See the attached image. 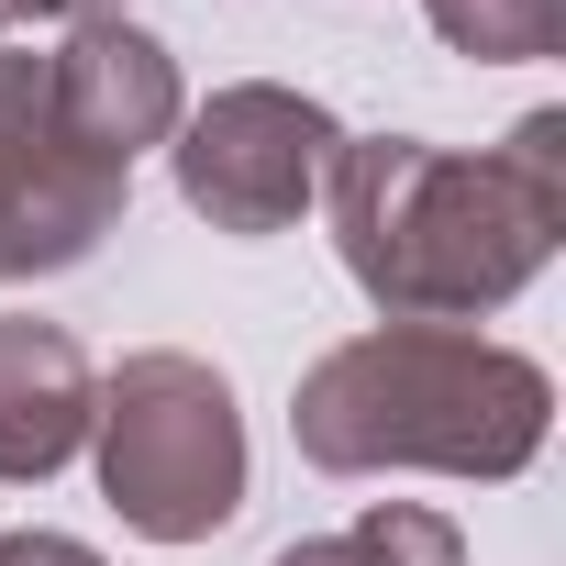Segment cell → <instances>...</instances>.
Returning <instances> with one entry per match:
<instances>
[{
  "label": "cell",
  "mask_w": 566,
  "mask_h": 566,
  "mask_svg": "<svg viewBox=\"0 0 566 566\" xmlns=\"http://www.w3.org/2000/svg\"><path fill=\"white\" fill-rule=\"evenodd\" d=\"M334 255L389 323H478L533 290L566 233V112H522L489 156L345 134L323 167Z\"/></svg>",
  "instance_id": "6da1fadb"
},
{
  "label": "cell",
  "mask_w": 566,
  "mask_h": 566,
  "mask_svg": "<svg viewBox=\"0 0 566 566\" xmlns=\"http://www.w3.org/2000/svg\"><path fill=\"white\" fill-rule=\"evenodd\" d=\"M544 422H555V378L533 356L489 345L478 323L345 334L290 389V433H301V455L323 478H389V467L522 478L544 455Z\"/></svg>",
  "instance_id": "7a4b0ae2"
},
{
  "label": "cell",
  "mask_w": 566,
  "mask_h": 566,
  "mask_svg": "<svg viewBox=\"0 0 566 566\" xmlns=\"http://www.w3.org/2000/svg\"><path fill=\"white\" fill-rule=\"evenodd\" d=\"M90 455H101V500L145 544H211L244 511V411L211 356L178 345L123 356L90 400Z\"/></svg>",
  "instance_id": "3957f363"
},
{
  "label": "cell",
  "mask_w": 566,
  "mask_h": 566,
  "mask_svg": "<svg viewBox=\"0 0 566 566\" xmlns=\"http://www.w3.org/2000/svg\"><path fill=\"white\" fill-rule=\"evenodd\" d=\"M345 123L312 101V90H277V78H233L211 90L200 112H178L167 134V167H178V200L211 222V233H290L312 200H323V167H334Z\"/></svg>",
  "instance_id": "277c9868"
},
{
  "label": "cell",
  "mask_w": 566,
  "mask_h": 566,
  "mask_svg": "<svg viewBox=\"0 0 566 566\" xmlns=\"http://www.w3.org/2000/svg\"><path fill=\"white\" fill-rule=\"evenodd\" d=\"M123 200H134V178L101 167L56 123L45 56H0V290L101 255V233L123 222Z\"/></svg>",
  "instance_id": "5b68a950"
},
{
  "label": "cell",
  "mask_w": 566,
  "mask_h": 566,
  "mask_svg": "<svg viewBox=\"0 0 566 566\" xmlns=\"http://www.w3.org/2000/svg\"><path fill=\"white\" fill-rule=\"evenodd\" d=\"M45 101H56V123H67L101 167H123V178H134V156L167 145L178 112H189V101H178V56H167L145 23H123V12H112V23H78V34L45 56Z\"/></svg>",
  "instance_id": "8992f818"
},
{
  "label": "cell",
  "mask_w": 566,
  "mask_h": 566,
  "mask_svg": "<svg viewBox=\"0 0 566 566\" xmlns=\"http://www.w3.org/2000/svg\"><path fill=\"white\" fill-rule=\"evenodd\" d=\"M90 400H101V378L67 323H34V312L0 323V489L56 478L90 444Z\"/></svg>",
  "instance_id": "52a82bcc"
},
{
  "label": "cell",
  "mask_w": 566,
  "mask_h": 566,
  "mask_svg": "<svg viewBox=\"0 0 566 566\" xmlns=\"http://www.w3.org/2000/svg\"><path fill=\"white\" fill-rule=\"evenodd\" d=\"M266 566H467V533L422 500H378L356 511L345 533H312V544H277Z\"/></svg>",
  "instance_id": "ba28073f"
},
{
  "label": "cell",
  "mask_w": 566,
  "mask_h": 566,
  "mask_svg": "<svg viewBox=\"0 0 566 566\" xmlns=\"http://www.w3.org/2000/svg\"><path fill=\"white\" fill-rule=\"evenodd\" d=\"M422 23L478 67H533L566 34V0H422Z\"/></svg>",
  "instance_id": "9c48e42d"
},
{
  "label": "cell",
  "mask_w": 566,
  "mask_h": 566,
  "mask_svg": "<svg viewBox=\"0 0 566 566\" xmlns=\"http://www.w3.org/2000/svg\"><path fill=\"white\" fill-rule=\"evenodd\" d=\"M0 566H101L78 533H0Z\"/></svg>",
  "instance_id": "30bf717a"
},
{
  "label": "cell",
  "mask_w": 566,
  "mask_h": 566,
  "mask_svg": "<svg viewBox=\"0 0 566 566\" xmlns=\"http://www.w3.org/2000/svg\"><path fill=\"white\" fill-rule=\"evenodd\" d=\"M112 12H123V0H0V23H67V34L78 23H112Z\"/></svg>",
  "instance_id": "8fae6325"
}]
</instances>
